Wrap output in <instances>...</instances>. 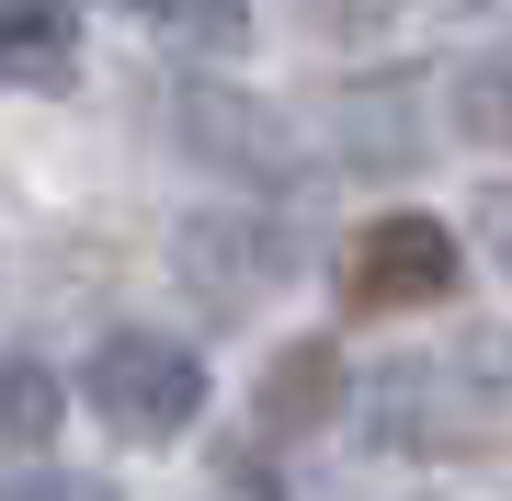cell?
Instances as JSON below:
<instances>
[{
	"mask_svg": "<svg viewBox=\"0 0 512 501\" xmlns=\"http://www.w3.org/2000/svg\"><path fill=\"white\" fill-rule=\"evenodd\" d=\"M80 399H92L126 445H171L205 410V353L171 342V331H114V342H92V365H80Z\"/></svg>",
	"mask_w": 512,
	"mask_h": 501,
	"instance_id": "1",
	"label": "cell"
},
{
	"mask_svg": "<svg viewBox=\"0 0 512 501\" xmlns=\"http://www.w3.org/2000/svg\"><path fill=\"white\" fill-rule=\"evenodd\" d=\"M0 80L12 92H69L80 80V35L57 0H0Z\"/></svg>",
	"mask_w": 512,
	"mask_h": 501,
	"instance_id": "4",
	"label": "cell"
},
{
	"mask_svg": "<svg viewBox=\"0 0 512 501\" xmlns=\"http://www.w3.org/2000/svg\"><path fill=\"white\" fill-rule=\"evenodd\" d=\"M57 410H69L57 365H35V353H0V456H35L46 433H57Z\"/></svg>",
	"mask_w": 512,
	"mask_h": 501,
	"instance_id": "6",
	"label": "cell"
},
{
	"mask_svg": "<svg viewBox=\"0 0 512 501\" xmlns=\"http://www.w3.org/2000/svg\"><path fill=\"white\" fill-rule=\"evenodd\" d=\"M456 114H467V137L512 149V46H490V57H478V69L456 80Z\"/></svg>",
	"mask_w": 512,
	"mask_h": 501,
	"instance_id": "7",
	"label": "cell"
},
{
	"mask_svg": "<svg viewBox=\"0 0 512 501\" xmlns=\"http://www.w3.org/2000/svg\"><path fill=\"white\" fill-rule=\"evenodd\" d=\"M456 285H467V251H456L444 217H376L342 251V297L353 308H444Z\"/></svg>",
	"mask_w": 512,
	"mask_h": 501,
	"instance_id": "2",
	"label": "cell"
},
{
	"mask_svg": "<svg viewBox=\"0 0 512 501\" xmlns=\"http://www.w3.org/2000/svg\"><path fill=\"white\" fill-rule=\"evenodd\" d=\"M0 501H114L103 479H57V467H35V479H0Z\"/></svg>",
	"mask_w": 512,
	"mask_h": 501,
	"instance_id": "9",
	"label": "cell"
},
{
	"mask_svg": "<svg viewBox=\"0 0 512 501\" xmlns=\"http://www.w3.org/2000/svg\"><path fill=\"white\" fill-rule=\"evenodd\" d=\"M183 137H194V149H217L239 183H296V137H285V114L239 103V92H217V80H183Z\"/></svg>",
	"mask_w": 512,
	"mask_h": 501,
	"instance_id": "3",
	"label": "cell"
},
{
	"mask_svg": "<svg viewBox=\"0 0 512 501\" xmlns=\"http://www.w3.org/2000/svg\"><path fill=\"white\" fill-rule=\"evenodd\" d=\"M342 410V342H285L262 376V433H319Z\"/></svg>",
	"mask_w": 512,
	"mask_h": 501,
	"instance_id": "5",
	"label": "cell"
},
{
	"mask_svg": "<svg viewBox=\"0 0 512 501\" xmlns=\"http://www.w3.org/2000/svg\"><path fill=\"white\" fill-rule=\"evenodd\" d=\"M490 240H512V194H490ZM512 262V251H501Z\"/></svg>",
	"mask_w": 512,
	"mask_h": 501,
	"instance_id": "10",
	"label": "cell"
},
{
	"mask_svg": "<svg viewBox=\"0 0 512 501\" xmlns=\"http://www.w3.org/2000/svg\"><path fill=\"white\" fill-rule=\"evenodd\" d=\"M114 12L171 23V35H194V46H239V0H114Z\"/></svg>",
	"mask_w": 512,
	"mask_h": 501,
	"instance_id": "8",
	"label": "cell"
}]
</instances>
